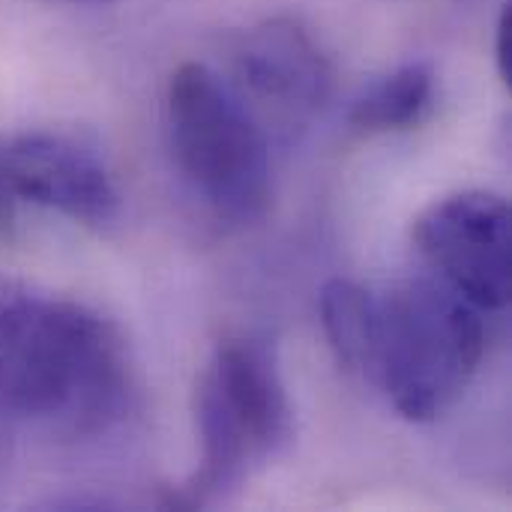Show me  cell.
Instances as JSON below:
<instances>
[{"mask_svg": "<svg viewBox=\"0 0 512 512\" xmlns=\"http://www.w3.org/2000/svg\"><path fill=\"white\" fill-rule=\"evenodd\" d=\"M435 99V69L426 60L405 63L372 84L351 108L348 120L363 132H399L417 126Z\"/></svg>", "mask_w": 512, "mask_h": 512, "instance_id": "9c48e42d", "label": "cell"}, {"mask_svg": "<svg viewBox=\"0 0 512 512\" xmlns=\"http://www.w3.org/2000/svg\"><path fill=\"white\" fill-rule=\"evenodd\" d=\"M495 63H498V75L501 81L512 87V3L507 0L501 15H498V27H495Z\"/></svg>", "mask_w": 512, "mask_h": 512, "instance_id": "30bf717a", "label": "cell"}, {"mask_svg": "<svg viewBox=\"0 0 512 512\" xmlns=\"http://www.w3.org/2000/svg\"><path fill=\"white\" fill-rule=\"evenodd\" d=\"M129 396L120 333L96 312L51 297L0 294V423L90 435Z\"/></svg>", "mask_w": 512, "mask_h": 512, "instance_id": "6da1fadb", "label": "cell"}, {"mask_svg": "<svg viewBox=\"0 0 512 512\" xmlns=\"http://www.w3.org/2000/svg\"><path fill=\"white\" fill-rule=\"evenodd\" d=\"M414 243L456 294L477 309H504L512 297L510 204L486 189L453 192L414 219Z\"/></svg>", "mask_w": 512, "mask_h": 512, "instance_id": "5b68a950", "label": "cell"}, {"mask_svg": "<svg viewBox=\"0 0 512 512\" xmlns=\"http://www.w3.org/2000/svg\"><path fill=\"white\" fill-rule=\"evenodd\" d=\"M201 468L171 501L201 507L225 498L255 462H267L291 441V402L267 345L231 336L216 345L195 390Z\"/></svg>", "mask_w": 512, "mask_h": 512, "instance_id": "3957f363", "label": "cell"}, {"mask_svg": "<svg viewBox=\"0 0 512 512\" xmlns=\"http://www.w3.org/2000/svg\"><path fill=\"white\" fill-rule=\"evenodd\" d=\"M63 3H105V0H63Z\"/></svg>", "mask_w": 512, "mask_h": 512, "instance_id": "7c38bea8", "label": "cell"}, {"mask_svg": "<svg viewBox=\"0 0 512 512\" xmlns=\"http://www.w3.org/2000/svg\"><path fill=\"white\" fill-rule=\"evenodd\" d=\"M165 123L177 168L195 192L234 222L261 216L270 204V150L249 111L210 66L183 63L165 93Z\"/></svg>", "mask_w": 512, "mask_h": 512, "instance_id": "277c9868", "label": "cell"}, {"mask_svg": "<svg viewBox=\"0 0 512 512\" xmlns=\"http://www.w3.org/2000/svg\"><path fill=\"white\" fill-rule=\"evenodd\" d=\"M15 207H18V198L12 192V183H9V171H6V150H3V135H0V231H6L15 219Z\"/></svg>", "mask_w": 512, "mask_h": 512, "instance_id": "8fae6325", "label": "cell"}, {"mask_svg": "<svg viewBox=\"0 0 512 512\" xmlns=\"http://www.w3.org/2000/svg\"><path fill=\"white\" fill-rule=\"evenodd\" d=\"M234 75L249 99L276 117H306L333 90V66L315 36L297 18H267L231 48Z\"/></svg>", "mask_w": 512, "mask_h": 512, "instance_id": "52a82bcc", "label": "cell"}, {"mask_svg": "<svg viewBox=\"0 0 512 512\" xmlns=\"http://www.w3.org/2000/svg\"><path fill=\"white\" fill-rule=\"evenodd\" d=\"M6 171L21 201L57 210L84 225H102L117 216L120 195L102 153L72 132L36 129L3 135Z\"/></svg>", "mask_w": 512, "mask_h": 512, "instance_id": "8992f818", "label": "cell"}, {"mask_svg": "<svg viewBox=\"0 0 512 512\" xmlns=\"http://www.w3.org/2000/svg\"><path fill=\"white\" fill-rule=\"evenodd\" d=\"M321 324L336 360L351 372L369 375L378 342V297L336 276L321 288Z\"/></svg>", "mask_w": 512, "mask_h": 512, "instance_id": "ba28073f", "label": "cell"}, {"mask_svg": "<svg viewBox=\"0 0 512 512\" xmlns=\"http://www.w3.org/2000/svg\"><path fill=\"white\" fill-rule=\"evenodd\" d=\"M486 354L480 309L447 282L414 279L378 300V342L369 375L411 423L447 414Z\"/></svg>", "mask_w": 512, "mask_h": 512, "instance_id": "7a4b0ae2", "label": "cell"}]
</instances>
